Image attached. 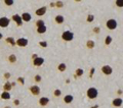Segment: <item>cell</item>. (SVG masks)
<instances>
[{"mask_svg":"<svg viewBox=\"0 0 123 108\" xmlns=\"http://www.w3.org/2000/svg\"><path fill=\"white\" fill-rule=\"evenodd\" d=\"M18 84H21V85H24V84H25V80H24V78H18Z\"/></svg>","mask_w":123,"mask_h":108,"instance_id":"obj_33","label":"cell"},{"mask_svg":"<svg viewBox=\"0 0 123 108\" xmlns=\"http://www.w3.org/2000/svg\"><path fill=\"white\" fill-rule=\"evenodd\" d=\"M9 22H10V20L8 17H5V16L0 17V28H7L9 26Z\"/></svg>","mask_w":123,"mask_h":108,"instance_id":"obj_5","label":"cell"},{"mask_svg":"<svg viewBox=\"0 0 123 108\" xmlns=\"http://www.w3.org/2000/svg\"><path fill=\"white\" fill-rule=\"evenodd\" d=\"M94 46H95V43H94V41H92V40H88L86 42V47L88 49H92V48H94Z\"/></svg>","mask_w":123,"mask_h":108,"instance_id":"obj_18","label":"cell"},{"mask_svg":"<svg viewBox=\"0 0 123 108\" xmlns=\"http://www.w3.org/2000/svg\"><path fill=\"white\" fill-rule=\"evenodd\" d=\"M21 18H22L23 22H30V21H31V18H32V16H31V14H30V13H28V12H24V13H22Z\"/></svg>","mask_w":123,"mask_h":108,"instance_id":"obj_11","label":"cell"},{"mask_svg":"<svg viewBox=\"0 0 123 108\" xmlns=\"http://www.w3.org/2000/svg\"><path fill=\"white\" fill-rule=\"evenodd\" d=\"M48 103H49V99L47 97H41L39 99V105L40 106H47L48 105Z\"/></svg>","mask_w":123,"mask_h":108,"instance_id":"obj_12","label":"cell"},{"mask_svg":"<svg viewBox=\"0 0 123 108\" xmlns=\"http://www.w3.org/2000/svg\"><path fill=\"white\" fill-rule=\"evenodd\" d=\"M36 27L37 28H40V27H43V26H45V22H44V21H42V20H39V21H37L36 22Z\"/></svg>","mask_w":123,"mask_h":108,"instance_id":"obj_25","label":"cell"},{"mask_svg":"<svg viewBox=\"0 0 123 108\" xmlns=\"http://www.w3.org/2000/svg\"><path fill=\"white\" fill-rule=\"evenodd\" d=\"M29 41L28 39H26V38H18V39L15 41V45L17 46H20V47H26L27 45H28Z\"/></svg>","mask_w":123,"mask_h":108,"instance_id":"obj_4","label":"cell"},{"mask_svg":"<svg viewBox=\"0 0 123 108\" xmlns=\"http://www.w3.org/2000/svg\"><path fill=\"white\" fill-rule=\"evenodd\" d=\"M102 72L106 76H110V75H112V72H113V68L111 67L110 65H104L102 67Z\"/></svg>","mask_w":123,"mask_h":108,"instance_id":"obj_7","label":"cell"},{"mask_svg":"<svg viewBox=\"0 0 123 108\" xmlns=\"http://www.w3.org/2000/svg\"><path fill=\"white\" fill-rule=\"evenodd\" d=\"M111 43H112V37H111V36H107L106 39H105V45L108 46V45H110Z\"/></svg>","mask_w":123,"mask_h":108,"instance_id":"obj_24","label":"cell"},{"mask_svg":"<svg viewBox=\"0 0 123 108\" xmlns=\"http://www.w3.org/2000/svg\"><path fill=\"white\" fill-rule=\"evenodd\" d=\"M39 45L41 46V47L46 48V47H47V42H45V41H40V42H39Z\"/></svg>","mask_w":123,"mask_h":108,"instance_id":"obj_31","label":"cell"},{"mask_svg":"<svg viewBox=\"0 0 123 108\" xmlns=\"http://www.w3.org/2000/svg\"><path fill=\"white\" fill-rule=\"evenodd\" d=\"M1 99H3V100H8V99H10L9 92H4V91H3V93L1 94Z\"/></svg>","mask_w":123,"mask_h":108,"instance_id":"obj_20","label":"cell"},{"mask_svg":"<svg viewBox=\"0 0 123 108\" xmlns=\"http://www.w3.org/2000/svg\"><path fill=\"white\" fill-rule=\"evenodd\" d=\"M112 104H113L114 107H121L122 106V99L121 98H115L113 100Z\"/></svg>","mask_w":123,"mask_h":108,"instance_id":"obj_13","label":"cell"},{"mask_svg":"<svg viewBox=\"0 0 123 108\" xmlns=\"http://www.w3.org/2000/svg\"><path fill=\"white\" fill-rule=\"evenodd\" d=\"M46 26H43V27H40V28H37V33L38 34H44L46 32Z\"/></svg>","mask_w":123,"mask_h":108,"instance_id":"obj_23","label":"cell"},{"mask_svg":"<svg viewBox=\"0 0 123 108\" xmlns=\"http://www.w3.org/2000/svg\"><path fill=\"white\" fill-rule=\"evenodd\" d=\"M7 60H8V62H10V63H15L17 62V56H15L14 54H10V55L7 57Z\"/></svg>","mask_w":123,"mask_h":108,"instance_id":"obj_16","label":"cell"},{"mask_svg":"<svg viewBox=\"0 0 123 108\" xmlns=\"http://www.w3.org/2000/svg\"><path fill=\"white\" fill-rule=\"evenodd\" d=\"M11 20H12L13 22H15V24H17L18 27H22L23 26V21H22V18H21V15L13 14L12 16H11Z\"/></svg>","mask_w":123,"mask_h":108,"instance_id":"obj_8","label":"cell"},{"mask_svg":"<svg viewBox=\"0 0 123 108\" xmlns=\"http://www.w3.org/2000/svg\"><path fill=\"white\" fill-rule=\"evenodd\" d=\"M4 108H11V107H10V106H5Z\"/></svg>","mask_w":123,"mask_h":108,"instance_id":"obj_42","label":"cell"},{"mask_svg":"<svg viewBox=\"0 0 123 108\" xmlns=\"http://www.w3.org/2000/svg\"><path fill=\"white\" fill-rule=\"evenodd\" d=\"M44 63V58H42V57H36L35 59L33 60V65L34 66H36V67H39V66H41L42 64Z\"/></svg>","mask_w":123,"mask_h":108,"instance_id":"obj_9","label":"cell"},{"mask_svg":"<svg viewBox=\"0 0 123 108\" xmlns=\"http://www.w3.org/2000/svg\"><path fill=\"white\" fill-rule=\"evenodd\" d=\"M53 95H55V97H60V96L62 95V91L60 90V89H56V90H55V92H53Z\"/></svg>","mask_w":123,"mask_h":108,"instance_id":"obj_27","label":"cell"},{"mask_svg":"<svg viewBox=\"0 0 123 108\" xmlns=\"http://www.w3.org/2000/svg\"><path fill=\"white\" fill-rule=\"evenodd\" d=\"M55 4L56 7H59V8H62V7L64 6V3L62 1H56V2H55Z\"/></svg>","mask_w":123,"mask_h":108,"instance_id":"obj_29","label":"cell"},{"mask_svg":"<svg viewBox=\"0 0 123 108\" xmlns=\"http://www.w3.org/2000/svg\"><path fill=\"white\" fill-rule=\"evenodd\" d=\"M116 5L118 7H123V2L121 1V0H117V1H116Z\"/></svg>","mask_w":123,"mask_h":108,"instance_id":"obj_32","label":"cell"},{"mask_svg":"<svg viewBox=\"0 0 123 108\" xmlns=\"http://www.w3.org/2000/svg\"><path fill=\"white\" fill-rule=\"evenodd\" d=\"M86 95H87V97H88V99H90V100H93V99H95L98 97V90L95 88H89L87 90V92H86Z\"/></svg>","mask_w":123,"mask_h":108,"instance_id":"obj_1","label":"cell"},{"mask_svg":"<svg viewBox=\"0 0 123 108\" xmlns=\"http://www.w3.org/2000/svg\"><path fill=\"white\" fill-rule=\"evenodd\" d=\"M13 3H14L13 0H4V4L6 6H11V5H13Z\"/></svg>","mask_w":123,"mask_h":108,"instance_id":"obj_26","label":"cell"},{"mask_svg":"<svg viewBox=\"0 0 123 108\" xmlns=\"http://www.w3.org/2000/svg\"><path fill=\"white\" fill-rule=\"evenodd\" d=\"M99 32H101V29H99L98 27H95V28L93 29V33H95V34H98Z\"/></svg>","mask_w":123,"mask_h":108,"instance_id":"obj_35","label":"cell"},{"mask_svg":"<svg viewBox=\"0 0 123 108\" xmlns=\"http://www.w3.org/2000/svg\"><path fill=\"white\" fill-rule=\"evenodd\" d=\"M62 39L66 42H70L74 39V34L70 31H65V32L62 34Z\"/></svg>","mask_w":123,"mask_h":108,"instance_id":"obj_2","label":"cell"},{"mask_svg":"<svg viewBox=\"0 0 123 108\" xmlns=\"http://www.w3.org/2000/svg\"><path fill=\"white\" fill-rule=\"evenodd\" d=\"M46 10H47V8H46V6H42L40 7V8H38L36 11H35V14L38 15V16H42V15H44Z\"/></svg>","mask_w":123,"mask_h":108,"instance_id":"obj_10","label":"cell"},{"mask_svg":"<svg viewBox=\"0 0 123 108\" xmlns=\"http://www.w3.org/2000/svg\"><path fill=\"white\" fill-rule=\"evenodd\" d=\"M66 68H67V66H66V64L65 63H60L59 65H57V70H60L62 72L66 70Z\"/></svg>","mask_w":123,"mask_h":108,"instance_id":"obj_22","label":"cell"},{"mask_svg":"<svg viewBox=\"0 0 123 108\" xmlns=\"http://www.w3.org/2000/svg\"><path fill=\"white\" fill-rule=\"evenodd\" d=\"M41 76H39V75H36L35 76H34V81H35L36 83H39V82H41Z\"/></svg>","mask_w":123,"mask_h":108,"instance_id":"obj_28","label":"cell"},{"mask_svg":"<svg viewBox=\"0 0 123 108\" xmlns=\"http://www.w3.org/2000/svg\"><path fill=\"white\" fill-rule=\"evenodd\" d=\"M94 70H95V68H94V67H91V68H90V74H89V78H92V76H93V74H94Z\"/></svg>","mask_w":123,"mask_h":108,"instance_id":"obj_34","label":"cell"},{"mask_svg":"<svg viewBox=\"0 0 123 108\" xmlns=\"http://www.w3.org/2000/svg\"><path fill=\"white\" fill-rule=\"evenodd\" d=\"M73 96L72 95H66L64 97V102L66 103V104H70V103H72V101H73Z\"/></svg>","mask_w":123,"mask_h":108,"instance_id":"obj_15","label":"cell"},{"mask_svg":"<svg viewBox=\"0 0 123 108\" xmlns=\"http://www.w3.org/2000/svg\"><path fill=\"white\" fill-rule=\"evenodd\" d=\"M13 102H14V105H15V106H18V105H20V100H18V99H15Z\"/></svg>","mask_w":123,"mask_h":108,"instance_id":"obj_36","label":"cell"},{"mask_svg":"<svg viewBox=\"0 0 123 108\" xmlns=\"http://www.w3.org/2000/svg\"><path fill=\"white\" fill-rule=\"evenodd\" d=\"M94 20V16L92 14H88V16H87V22H93Z\"/></svg>","mask_w":123,"mask_h":108,"instance_id":"obj_30","label":"cell"},{"mask_svg":"<svg viewBox=\"0 0 123 108\" xmlns=\"http://www.w3.org/2000/svg\"><path fill=\"white\" fill-rule=\"evenodd\" d=\"M55 2H50V7H55Z\"/></svg>","mask_w":123,"mask_h":108,"instance_id":"obj_39","label":"cell"},{"mask_svg":"<svg viewBox=\"0 0 123 108\" xmlns=\"http://www.w3.org/2000/svg\"><path fill=\"white\" fill-rule=\"evenodd\" d=\"M29 91L31 92V94L34 96H38L40 94V87H38L37 85H34V86H31L29 88Z\"/></svg>","mask_w":123,"mask_h":108,"instance_id":"obj_6","label":"cell"},{"mask_svg":"<svg viewBox=\"0 0 123 108\" xmlns=\"http://www.w3.org/2000/svg\"><path fill=\"white\" fill-rule=\"evenodd\" d=\"M117 93H118V94H121V93H122V91H121V90H118V91H117Z\"/></svg>","mask_w":123,"mask_h":108,"instance_id":"obj_40","label":"cell"},{"mask_svg":"<svg viewBox=\"0 0 123 108\" xmlns=\"http://www.w3.org/2000/svg\"><path fill=\"white\" fill-rule=\"evenodd\" d=\"M36 57H38V55H37V54H34V55L32 56V60H34V59L36 58Z\"/></svg>","mask_w":123,"mask_h":108,"instance_id":"obj_38","label":"cell"},{"mask_svg":"<svg viewBox=\"0 0 123 108\" xmlns=\"http://www.w3.org/2000/svg\"><path fill=\"white\" fill-rule=\"evenodd\" d=\"M2 38H3V35H2L1 33H0V40H1V39H2Z\"/></svg>","mask_w":123,"mask_h":108,"instance_id":"obj_41","label":"cell"},{"mask_svg":"<svg viewBox=\"0 0 123 108\" xmlns=\"http://www.w3.org/2000/svg\"><path fill=\"white\" fill-rule=\"evenodd\" d=\"M4 78H5L6 80H8V79L10 78V74H8V72H6V74H4Z\"/></svg>","mask_w":123,"mask_h":108,"instance_id":"obj_37","label":"cell"},{"mask_svg":"<svg viewBox=\"0 0 123 108\" xmlns=\"http://www.w3.org/2000/svg\"><path fill=\"white\" fill-rule=\"evenodd\" d=\"M84 74V70L82 68H77L76 69V72H75V76H74V78H77V76H82Z\"/></svg>","mask_w":123,"mask_h":108,"instance_id":"obj_19","label":"cell"},{"mask_svg":"<svg viewBox=\"0 0 123 108\" xmlns=\"http://www.w3.org/2000/svg\"><path fill=\"white\" fill-rule=\"evenodd\" d=\"M5 41H6V43L10 44L11 46H15V40L13 39V38H11V37H7L6 39H5Z\"/></svg>","mask_w":123,"mask_h":108,"instance_id":"obj_21","label":"cell"},{"mask_svg":"<svg viewBox=\"0 0 123 108\" xmlns=\"http://www.w3.org/2000/svg\"><path fill=\"white\" fill-rule=\"evenodd\" d=\"M11 89H12V87H11V83L7 82L4 84V86H3V90H4V92H9Z\"/></svg>","mask_w":123,"mask_h":108,"instance_id":"obj_17","label":"cell"},{"mask_svg":"<svg viewBox=\"0 0 123 108\" xmlns=\"http://www.w3.org/2000/svg\"><path fill=\"white\" fill-rule=\"evenodd\" d=\"M64 21H65V18H64L63 15H61V14L56 15L55 18V22H56L57 25H62V24H63V22H64Z\"/></svg>","mask_w":123,"mask_h":108,"instance_id":"obj_14","label":"cell"},{"mask_svg":"<svg viewBox=\"0 0 123 108\" xmlns=\"http://www.w3.org/2000/svg\"><path fill=\"white\" fill-rule=\"evenodd\" d=\"M117 21L116 20H114V18H111V20H108L107 22H106V27H107V29H109V30H115L117 28Z\"/></svg>","mask_w":123,"mask_h":108,"instance_id":"obj_3","label":"cell"}]
</instances>
